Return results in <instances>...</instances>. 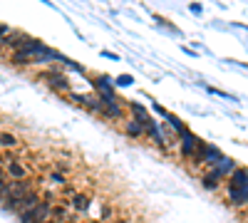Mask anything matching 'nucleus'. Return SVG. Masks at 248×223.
Returning <instances> with one entry per match:
<instances>
[{"instance_id":"nucleus-13","label":"nucleus","mask_w":248,"mask_h":223,"mask_svg":"<svg viewBox=\"0 0 248 223\" xmlns=\"http://www.w3.org/2000/svg\"><path fill=\"white\" fill-rule=\"evenodd\" d=\"M203 186L206 189H216L218 186V176H214V174L211 176H203Z\"/></svg>"},{"instance_id":"nucleus-5","label":"nucleus","mask_w":248,"mask_h":223,"mask_svg":"<svg viewBox=\"0 0 248 223\" xmlns=\"http://www.w3.org/2000/svg\"><path fill=\"white\" fill-rule=\"evenodd\" d=\"M229 171H233V161L231 159H221L218 164H216V169H214V176H223V174H229Z\"/></svg>"},{"instance_id":"nucleus-10","label":"nucleus","mask_w":248,"mask_h":223,"mask_svg":"<svg viewBox=\"0 0 248 223\" xmlns=\"http://www.w3.org/2000/svg\"><path fill=\"white\" fill-rule=\"evenodd\" d=\"M17 139L13 134H0V147H15Z\"/></svg>"},{"instance_id":"nucleus-9","label":"nucleus","mask_w":248,"mask_h":223,"mask_svg":"<svg viewBox=\"0 0 248 223\" xmlns=\"http://www.w3.org/2000/svg\"><path fill=\"white\" fill-rule=\"evenodd\" d=\"M99 112H105L107 117H122V109H119V104L117 102H107V104H102V109Z\"/></svg>"},{"instance_id":"nucleus-4","label":"nucleus","mask_w":248,"mask_h":223,"mask_svg":"<svg viewBox=\"0 0 248 223\" xmlns=\"http://www.w3.org/2000/svg\"><path fill=\"white\" fill-rule=\"evenodd\" d=\"M221 159H223V156H221V151H218V149H214V147H206L203 161H206V164H209V166H216Z\"/></svg>"},{"instance_id":"nucleus-7","label":"nucleus","mask_w":248,"mask_h":223,"mask_svg":"<svg viewBox=\"0 0 248 223\" xmlns=\"http://www.w3.org/2000/svg\"><path fill=\"white\" fill-rule=\"evenodd\" d=\"M13 62H17V65H30V62H32V55L25 52V50H17V52L13 55Z\"/></svg>"},{"instance_id":"nucleus-8","label":"nucleus","mask_w":248,"mask_h":223,"mask_svg":"<svg viewBox=\"0 0 248 223\" xmlns=\"http://www.w3.org/2000/svg\"><path fill=\"white\" fill-rule=\"evenodd\" d=\"M47 85L50 87H55V89H70V85H67V79L65 77H47Z\"/></svg>"},{"instance_id":"nucleus-17","label":"nucleus","mask_w":248,"mask_h":223,"mask_svg":"<svg viewBox=\"0 0 248 223\" xmlns=\"http://www.w3.org/2000/svg\"><path fill=\"white\" fill-rule=\"evenodd\" d=\"M5 32H8V28H5V25H0V35H5Z\"/></svg>"},{"instance_id":"nucleus-12","label":"nucleus","mask_w":248,"mask_h":223,"mask_svg":"<svg viewBox=\"0 0 248 223\" xmlns=\"http://www.w3.org/2000/svg\"><path fill=\"white\" fill-rule=\"evenodd\" d=\"M75 206H77L79 211H85V208L90 206V198H87V196H75Z\"/></svg>"},{"instance_id":"nucleus-3","label":"nucleus","mask_w":248,"mask_h":223,"mask_svg":"<svg viewBox=\"0 0 248 223\" xmlns=\"http://www.w3.org/2000/svg\"><path fill=\"white\" fill-rule=\"evenodd\" d=\"M181 139H184V144H181V154H184V156H194V151H196V147H199V139H196L194 134H189V132H184V134H181Z\"/></svg>"},{"instance_id":"nucleus-20","label":"nucleus","mask_w":248,"mask_h":223,"mask_svg":"<svg viewBox=\"0 0 248 223\" xmlns=\"http://www.w3.org/2000/svg\"><path fill=\"white\" fill-rule=\"evenodd\" d=\"M47 223H50V221H47Z\"/></svg>"},{"instance_id":"nucleus-2","label":"nucleus","mask_w":248,"mask_h":223,"mask_svg":"<svg viewBox=\"0 0 248 223\" xmlns=\"http://www.w3.org/2000/svg\"><path fill=\"white\" fill-rule=\"evenodd\" d=\"M52 206L47 204V201H40V204L30 211H23V213H17L20 223H47V216H50Z\"/></svg>"},{"instance_id":"nucleus-16","label":"nucleus","mask_w":248,"mask_h":223,"mask_svg":"<svg viewBox=\"0 0 248 223\" xmlns=\"http://www.w3.org/2000/svg\"><path fill=\"white\" fill-rule=\"evenodd\" d=\"M132 112H134L137 117H141V121H144V114H147V112H144V107H141V104H132Z\"/></svg>"},{"instance_id":"nucleus-11","label":"nucleus","mask_w":248,"mask_h":223,"mask_svg":"<svg viewBox=\"0 0 248 223\" xmlns=\"http://www.w3.org/2000/svg\"><path fill=\"white\" fill-rule=\"evenodd\" d=\"M8 186H10V181L5 176H0V204H3L5 196H8Z\"/></svg>"},{"instance_id":"nucleus-15","label":"nucleus","mask_w":248,"mask_h":223,"mask_svg":"<svg viewBox=\"0 0 248 223\" xmlns=\"http://www.w3.org/2000/svg\"><path fill=\"white\" fill-rule=\"evenodd\" d=\"M117 85H122V87H129V85H132V77H129V74H122V77L117 79Z\"/></svg>"},{"instance_id":"nucleus-6","label":"nucleus","mask_w":248,"mask_h":223,"mask_svg":"<svg viewBox=\"0 0 248 223\" xmlns=\"http://www.w3.org/2000/svg\"><path fill=\"white\" fill-rule=\"evenodd\" d=\"M8 174L15 176V178L20 181V178L25 176V166H23V164H17V161H10V164H8Z\"/></svg>"},{"instance_id":"nucleus-1","label":"nucleus","mask_w":248,"mask_h":223,"mask_svg":"<svg viewBox=\"0 0 248 223\" xmlns=\"http://www.w3.org/2000/svg\"><path fill=\"white\" fill-rule=\"evenodd\" d=\"M37 204H40V196L30 191V193L20 196V198H15V201H5V204H3V211H8V213H23V211L35 208Z\"/></svg>"},{"instance_id":"nucleus-14","label":"nucleus","mask_w":248,"mask_h":223,"mask_svg":"<svg viewBox=\"0 0 248 223\" xmlns=\"http://www.w3.org/2000/svg\"><path fill=\"white\" fill-rule=\"evenodd\" d=\"M141 129H144V127H141V124H137V121H129V124H127V132H129L132 136H139V134H141Z\"/></svg>"},{"instance_id":"nucleus-18","label":"nucleus","mask_w":248,"mask_h":223,"mask_svg":"<svg viewBox=\"0 0 248 223\" xmlns=\"http://www.w3.org/2000/svg\"><path fill=\"white\" fill-rule=\"evenodd\" d=\"M0 176H3V174H0Z\"/></svg>"},{"instance_id":"nucleus-19","label":"nucleus","mask_w":248,"mask_h":223,"mask_svg":"<svg viewBox=\"0 0 248 223\" xmlns=\"http://www.w3.org/2000/svg\"><path fill=\"white\" fill-rule=\"evenodd\" d=\"M119 223H122V221H119Z\"/></svg>"}]
</instances>
